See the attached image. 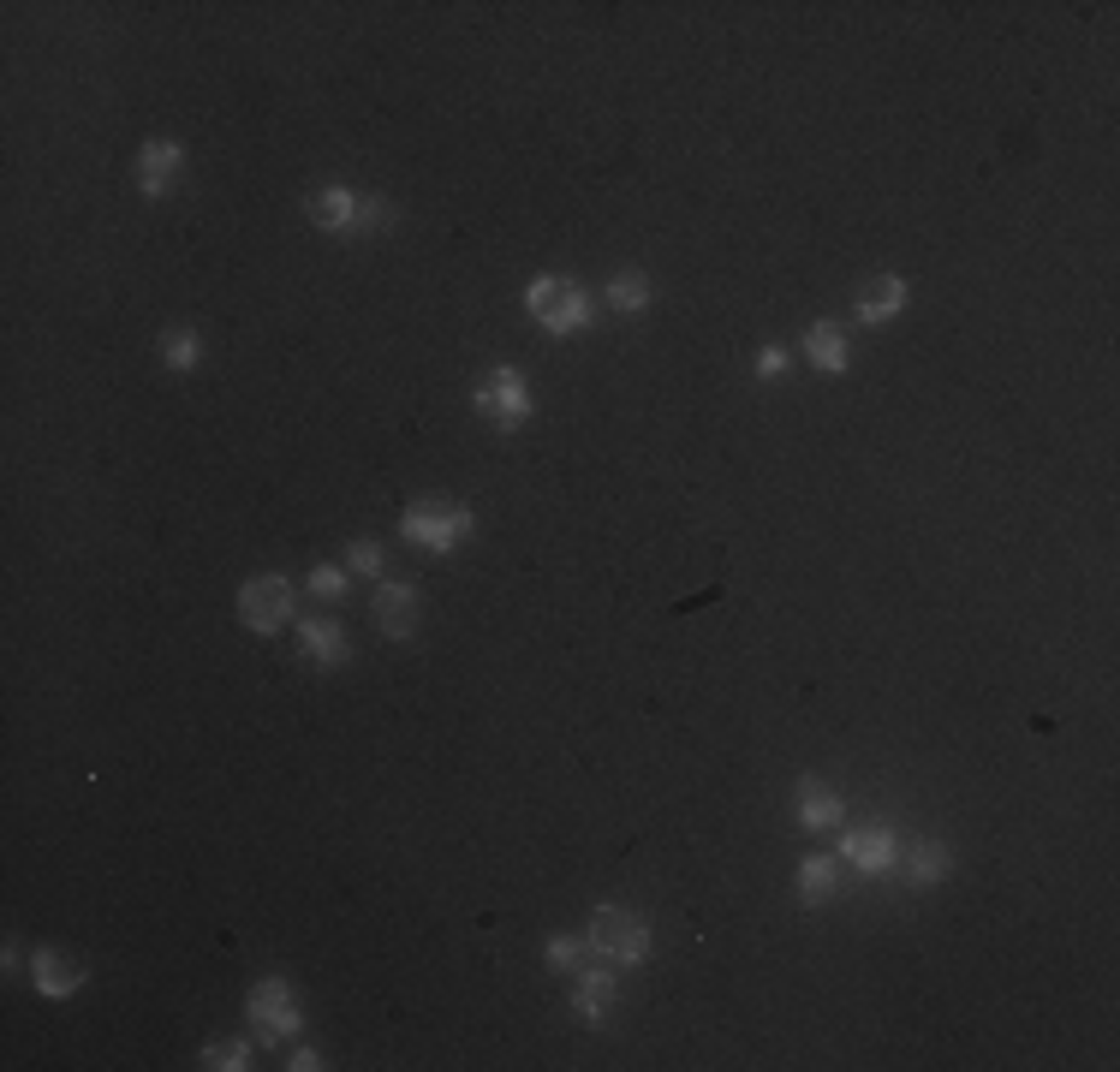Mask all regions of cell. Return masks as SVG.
Instances as JSON below:
<instances>
[{
    "label": "cell",
    "instance_id": "obj_1",
    "mask_svg": "<svg viewBox=\"0 0 1120 1072\" xmlns=\"http://www.w3.org/2000/svg\"><path fill=\"white\" fill-rule=\"evenodd\" d=\"M596 948H602V954H620V960H638L643 935L626 929V923H608V917H602V923H596Z\"/></svg>",
    "mask_w": 1120,
    "mask_h": 1072
},
{
    "label": "cell",
    "instance_id": "obj_3",
    "mask_svg": "<svg viewBox=\"0 0 1120 1072\" xmlns=\"http://www.w3.org/2000/svg\"><path fill=\"white\" fill-rule=\"evenodd\" d=\"M280 614H286V596H280V590H257V596H251V620H257V626H263V620H280Z\"/></svg>",
    "mask_w": 1120,
    "mask_h": 1072
},
{
    "label": "cell",
    "instance_id": "obj_4",
    "mask_svg": "<svg viewBox=\"0 0 1120 1072\" xmlns=\"http://www.w3.org/2000/svg\"><path fill=\"white\" fill-rule=\"evenodd\" d=\"M447 531H459V519H412V536H424V542H447Z\"/></svg>",
    "mask_w": 1120,
    "mask_h": 1072
},
{
    "label": "cell",
    "instance_id": "obj_5",
    "mask_svg": "<svg viewBox=\"0 0 1120 1072\" xmlns=\"http://www.w3.org/2000/svg\"><path fill=\"white\" fill-rule=\"evenodd\" d=\"M888 298L900 304V286H876V292H870V304H864V316H882V310H888Z\"/></svg>",
    "mask_w": 1120,
    "mask_h": 1072
},
{
    "label": "cell",
    "instance_id": "obj_2",
    "mask_svg": "<svg viewBox=\"0 0 1120 1072\" xmlns=\"http://www.w3.org/2000/svg\"><path fill=\"white\" fill-rule=\"evenodd\" d=\"M257 1007H263V1024H268V1031H286V1024H292V1013H286V995H280V989H263V995H257Z\"/></svg>",
    "mask_w": 1120,
    "mask_h": 1072
},
{
    "label": "cell",
    "instance_id": "obj_6",
    "mask_svg": "<svg viewBox=\"0 0 1120 1072\" xmlns=\"http://www.w3.org/2000/svg\"><path fill=\"white\" fill-rule=\"evenodd\" d=\"M816 358H822V364H841V352H835V334H816Z\"/></svg>",
    "mask_w": 1120,
    "mask_h": 1072
}]
</instances>
